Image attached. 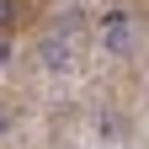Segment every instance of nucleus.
Instances as JSON below:
<instances>
[{
	"label": "nucleus",
	"instance_id": "obj_4",
	"mask_svg": "<svg viewBox=\"0 0 149 149\" xmlns=\"http://www.w3.org/2000/svg\"><path fill=\"white\" fill-rule=\"evenodd\" d=\"M0 64H11V43H6V37H0Z\"/></svg>",
	"mask_w": 149,
	"mask_h": 149
},
{
	"label": "nucleus",
	"instance_id": "obj_2",
	"mask_svg": "<svg viewBox=\"0 0 149 149\" xmlns=\"http://www.w3.org/2000/svg\"><path fill=\"white\" fill-rule=\"evenodd\" d=\"M37 59H43V69L64 74L69 69V43H64V37H43V43H37Z\"/></svg>",
	"mask_w": 149,
	"mask_h": 149
},
{
	"label": "nucleus",
	"instance_id": "obj_3",
	"mask_svg": "<svg viewBox=\"0 0 149 149\" xmlns=\"http://www.w3.org/2000/svg\"><path fill=\"white\" fill-rule=\"evenodd\" d=\"M16 16H22V11H16V0H0V27H11Z\"/></svg>",
	"mask_w": 149,
	"mask_h": 149
},
{
	"label": "nucleus",
	"instance_id": "obj_5",
	"mask_svg": "<svg viewBox=\"0 0 149 149\" xmlns=\"http://www.w3.org/2000/svg\"><path fill=\"white\" fill-rule=\"evenodd\" d=\"M0 133H6V117H0Z\"/></svg>",
	"mask_w": 149,
	"mask_h": 149
},
{
	"label": "nucleus",
	"instance_id": "obj_1",
	"mask_svg": "<svg viewBox=\"0 0 149 149\" xmlns=\"http://www.w3.org/2000/svg\"><path fill=\"white\" fill-rule=\"evenodd\" d=\"M101 48L112 53V59H128V53H133V27H128V11L123 6H112L101 16Z\"/></svg>",
	"mask_w": 149,
	"mask_h": 149
}]
</instances>
